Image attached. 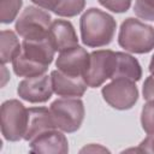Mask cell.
<instances>
[{"label": "cell", "instance_id": "6da1fadb", "mask_svg": "<svg viewBox=\"0 0 154 154\" xmlns=\"http://www.w3.org/2000/svg\"><path fill=\"white\" fill-rule=\"evenodd\" d=\"M54 48L48 37L38 41L23 40L19 54L12 60L13 71L19 77L45 75L54 58Z\"/></svg>", "mask_w": 154, "mask_h": 154}, {"label": "cell", "instance_id": "7a4b0ae2", "mask_svg": "<svg viewBox=\"0 0 154 154\" xmlns=\"http://www.w3.org/2000/svg\"><path fill=\"white\" fill-rule=\"evenodd\" d=\"M81 38L87 47L97 48L112 42L117 22L107 12L91 7L88 8L79 19Z\"/></svg>", "mask_w": 154, "mask_h": 154}, {"label": "cell", "instance_id": "3957f363", "mask_svg": "<svg viewBox=\"0 0 154 154\" xmlns=\"http://www.w3.org/2000/svg\"><path fill=\"white\" fill-rule=\"evenodd\" d=\"M118 43L130 53H149L154 49V28L140 19L129 17L120 25Z\"/></svg>", "mask_w": 154, "mask_h": 154}, {"label": "cell", "instance_id": "277c9868", "mask_svg": "<svg viewBox=\"0 0 154 154\" xmlns=\"http://www.w3.org/2000/svg\"><path fill=\"white\" fill-rule=\"evenodd\" d=\"M51 113L55 128L64 132L77 131L84 119V105L79 97H61L51 103Z\"/></svg>", "mask_w": 154, "mask_h": 154}, {"label": "cell", "instance_id": "5b68a950", "mask_svg": "<svg viewBox=\"0 0 154 154\" xmlns=\"http://www.w3.org/2000/svg\"><path fill=\"white\" fill-rule=\"evenodd\" d=\"M51 14L41 7L26 6L16 20L14 29L24 40L38 41L48 37Z\"/></svg>", "mask_w": 154, "mask_h": 154}, {"label": "cell", "instance_id": "8992f818", "mask_svg": "<svg viewBox=\"0 0 154 154\" xmlns=\"http://www.w3.org/2000/svg\"><path fill=\"white\" fill-rule=\"evenodd\" d=\"M1 134L5 140L17 142L24 137L28 125V108L16 99L1 105Z\"/></svg>", "mask_w": 154, "mask_h": 154}, {"label": "cell", "instance_id": "52a82bcc", "mask_svg": "<svg viewBox=\"0 0 154 154\" xmlns=\"http://www.w3.org/2000/svg\"><path fill=\"white\" fill-rule=\"evenodd\" d=\"M117 67V52L111 49H99L90 53L89 66L83 76L90 88L102 85L107 79H112Z\"/></svg>", "mask_w": 154, "mask_h": 154}, {"label": "cell", "instance_id": "ba28073f", "mask_svg": "<svg viewBox=\"0 0 154 154\" xmlns=\"http://www.w3.org/2000/svg\"><path fill=\"white\" fill-rule=\"evenodd\" d=\"M103 100L119 111L130 109L138 100V89L134 81L126 78H114L101 90Z\"/></svg>", "mask_w": 154, "mask_h": 154}, {"label": "cell", "instance_id": "9c48e42d", "mask_svg": "<svg viewBox=\"0 0 154 154\" xmlns=\"http://www.w3.org/2000/svg\"><path fill=\"white\" fill-rule=\"evenodd\" d=\"M53 93L52 79L51 76L47 75L26 77L19 82L17 88L18 96L31 103L46 102L51 99Z\"/></svg>", "mask_w": 154, "mask_h": 154}, {"label": "cell", "instance_id": "30bf717a", "mask_svg": "<svg viewBox=\"0 0 154 154\" xmlns=\"http://www.w3.org/2000/svg\"><path fill=\"white\" fill-rule=\"evenodd\" d=\"M90 61V54L85 48L75 46L64 52H60L55 60V66L59 71L72 77H83Z\"/></svg>", "mask_w": 154, "mask_h": 154}, {"label": "cell", "instance_id": "8fae6325", "mask_svg": "<svg viewBox=\"0 0 154 154\" xmlns=\"http://www.w3.org/2000/svg\"><path fill=\"white\" fill-rule=\"evenodd\" d=\"M29 146L32 153L66 154L69 152L67 138L59 129H49L38 134L30 141Z\"/></svg>", "mask_w": 154, "mask_h": 154}, {"label": "cell", "instance_id": "7c38bea8", "mask_svg": "<svg viewBox=\"0 0 154 154\" xmlns=\"http://www.w3.org/2000/svg\"><path fill=\"white\" fill-rule=\"evenodd\" d=\"M48 38L55 52H64L78 46V37L71 22L55 19L52 22L48 31Z\"/></svg>", "mask_w": 154, "mask_h": 154}, {"label": "cell", "instance_id": "4fadbf2b", "mask_svg": "<svg viewBox=\"0 0 154 154\" xmlns=\"http://www.w3.org/2000/svg\"><path fill=\"white\" fill-rule=\"evenodd\" d=\"M51 79L53 91L63 97H81L88 87L83 77L67 76L58 69L51 72Z\"/></svg>", "mask_w": 154, "mask_h": 154}, {"label": "cell", "instance_id": "5bb4252c", "mask_svg": "<svg viewBox=\"0 0 154 154\" xmlns=\"http://www.w3.org/2000/svg\"><path fill=\"white\" fill-rule=\"evenodd\" d=\"M49 129H57L53 122L51 109H48L47 107L28 108V125L23 140L30 142L38 134Z\"/></svg>", "mask_w": 154, "mask_h": 154}, {"label": "cell", "instance_id": "9a60e30c", "mask_svg": "<svg viewBox=\"0 0 154 154\" xmlns=\"http://www.w3.org/2000/svg\"><path fill=\"white\" fill-rule=\"evenodd\" d=\"M141 77H142V69L138 60L128 53L117 52V67L112 79L126 78L137 82L141 79Z\"/></svg>", "mask_w": 154, "mask_h": 154}, {"label": "cell", "instance_id": "2e32d148", "mask_svg": "<svg viewBox=\"0 0 154 154\" xmlns=\"http://www.w3.org/2000/svg\"><path fill=\"white\" fill-rule=\"evenodd\" d=\"M22 43L17 35L12 30H1V38H0V58L2 65L12 61L20 52Z\"/></svg>", "mask_w": 154, "mask_h": 154}, {"label": "cell", "instance_id": "e0dca14e", "mask_svg": "<svg viewBox=\"0 0 154 154\" xmlns=\"http://www.w3.org/2000/svg\"><path fill=\"white\" fill-rule=\"evenodd\" d=\"M23 5V0H0V22L10 24L16 18Z\"/></svg>", "mask_w": 154, "mask_h": 154}, {"label": "cell", "instance_id": "ac0fdd59", "mask_svg": "<svg viewBox=\"0 0 154 154\" xmlns=\"http://www.w3.org/2000/svg\"><path fill=\"white\" fill-rule=\"evenodd\" d=\"M85 6V0H63L54 12L59 17H75L79 14Z\"/></svg>", "mask_w": 154, "mask_h": 154}, {"label": "cell", "instance_id": "d6986e66", "mask_svg": "<svg viewBox=\"0 0 154 154\" xmlns=\"http://www.w3.org/2000/svg\"><path fill=\"white\" fill-rule=\"evenodd\" d=\"M141 125L148 135H154V100L147 101L142 107Z\"/></svg>", "mask_w": 154, "mask_h": 154}, {"label": "cell", "instance_id": "ffe728a7", "mask_svg": "<svg viewBox=\"0 0 154 154\" xmlns=\"http://www.w3.org/2000/svg\"><path fill=\"white\" fill-rule=\"evenodd\" d=\"M135 14L144 20H154V0H135Z\"/></svg>", "mask_w": 154, "mask_h": 154}, {"label": "cell", "instance_id": "44dd1931", "mask_svg": "<svg viewBox=\"0 0 154 154\" xmlns=\"http://www.w3.org/2000/svg\"><path fill=\"white\" fill-rule=\"evenodd\" d=\"M97 1L101 6L106 7L112 12L124 13L130 8L132 0H97Z\"/></svg>", "mask_w": 154, "mask_h": 154}, {"label": "cell", "instance_id": "7402d4cb", "mask_svg": "<svg viewBox=\"0 0 154 154\" xmlns=\"http://www.w3.org/2000/svg\"><path fill=\"white\" fill-rule=\"evenodd\" d=\"M142 93H143V99L144 100H147V101L154 100V75L148 76L144 79Z\"/></svg>", "mask_w": 154, "mask_h": 154}, {"label": "cell", "instance_id": "603a6c76", "mask_svg": "<svg viewBox=\"0 0 154 154\" xmlns=\"http://www.w3.org/2000/svg\"><path fill=\"white\" fill-rule=\"evenodd\" d=\"M63 0H31V2H34L36 6L43 8V10H48L52 11L53 13L58 10V7L60 6Z\"/></svg>", "mask_w": 154, "mask_h": 154}, {"label": "cell", "instance_id": "cb8c5ba5", "mask_svg": "<svg viewBox=\"0 0 154 154\" xmlns=\"http://www.w3.org/2000/svg\"><path fill=\"white\" fill-rule=\"evenodd\" d=\"M140 153H154V135H148L137 147Z\"/></svg>", "mask_w": 154, "mask_h": 154}, {"label": "cell", "instance_id": "d4e9b609", "mask_svg": "<svg viewBox=\"0 0 154 154\" xmlns=\"http://www.w3.org/2000/svg\"><path fill=\"white\" fill-rule=\"evenodd\" d=\"M84 152H108V149L101 147V146H95V144H89L88 147L85 146L84 148L81 149V153H84Z\"/></svg>", "mask_w": 154, "mask_h": 154}, {"label": "cell", "instance_id": "484cf974", "mask_svg": "<svg viewBox=\"0 0 154 154\" xmlns=\"http://www.w3.org/2000/svg\"><path fill=\"white\" fill-rule=\"evenodd\" d=\"M149 72L152 75H154V54H153V57L150 59V63H149Z\"/></svg>", "mask_w": 154, "mask_h": 154}]
</instances>
